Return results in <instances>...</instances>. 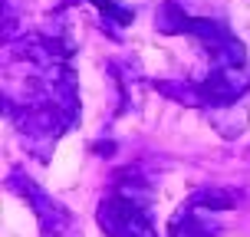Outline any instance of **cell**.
<instances>
[{"instance_id":"obj_1","label":"cell","mask_w":250,"mask_h":237,"mask_svg":"<svg viewBox=\"0 0 250 237\" xmlns=\"http://www.w3.org/2000/svg\"><path fill=\"white\" fill-rule=\"evenodd\" d=\"M99 224L109 237H155L148 214L128 198H112L99 208Z\"/></svg>"},{"instance_id":"obj_2","label":"cell","mask_w":250,"mask_h":237,"mask_svg":"<svg viewBox=\"0 0 250 237\" xmlns=\"http://www.w3.org/2000/svg\"><path fill=\"white\" fill-rule=\"evenodd\" d=\"M214 211H198V208H188L171 221V237H214L217 234V224L211 221Z\"/></svg>"}]
</instances>
